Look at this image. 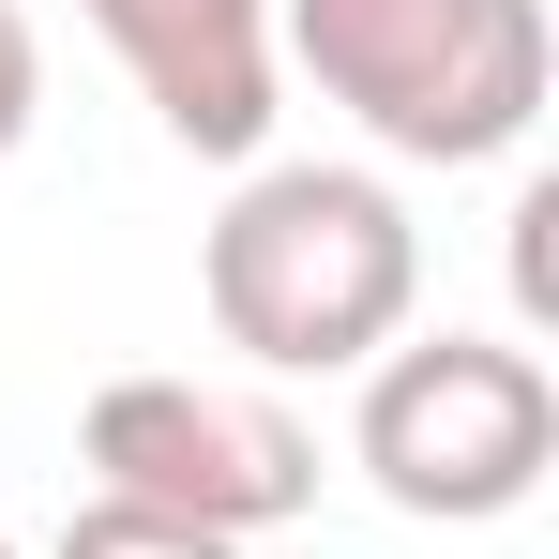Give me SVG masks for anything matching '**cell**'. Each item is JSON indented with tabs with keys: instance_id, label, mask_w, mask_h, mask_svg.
Listing matches in <instances>:
<instances>
[{
	"instance_id": "6da1fadb",
	"label": "cell",
	"mask_w": 559,
	"mask_h": 559,
	"mask_svg": "<svg viewBox=\"0 0 559 559\" xmlns=\"http://www.w3.org/2000/svg\"><path fill=\"white\" fill-rule=\"evenodd\" d=\"M197 302L258 378H364L424 302V227L378 167L258 152L197 227Z\"/></svg>"
},
{
	"instance_id": "7a4b0ae2",
	"label": "cell",
	"mask_w": 559,
	"mask_h": 559,
	"mask_svg": "<svg viewBox=\"0 0 559 559\" xmlns=\"http://www.w3.org/2000/svg\"><path fill=\"white\" fill-rule=\"evenodd\" d=\"M273 61L318 76V106H348L364 152L439 167V182L530 152L559 92L545 0H273Z\"/></svg>"
},
{
	"instance_id": "3957f363",
	"label": "cell",
	"mask_w": 559,
	"mask_h": 559,
	"mask_svg": "<svg viewBox=\"0 0 559 559\" xmlns=\"http://www.w3.org/2000/svg\"><path fill=\"white\" fill-rule=\"evenodd\" d=\"M348 468L393 514H424V530L530 514L545 468H559L545 348H514V333H393L364 364V408H348Z\"/></svg>"
},
{
	"instance_id": "277c9868",
	"label": "cell",
	"mask_w": 559,
	"mask_h": 559,
	"mask_svg": "<svg viewBox=\"0 0 559 559\" xmlns=\"http://www.w3.org/2000/svg\"><path fill=\"white\" fill-rule=\"evenodd\" d=\"M76 468L92 499H136V514H182L212 545H258L287 514H318V439L287 424V393L258 378H106L76 408Z\"/></svg>"
},
{
	"instance_id": "5b68a950",
	"label": "cell",
	"mask_w": 559,
	"mask_h": 559,
	"mask_svg": "<svg viewBox=\"0 0 559 559\" xmlns=\"http://www.w3.org/2000/svg\"><path fill=\"white\" fill-rule=\"evenodd\" d=\"M76 15L106 31V61L136 76V106L197 167H258L273 152V106H287L273 0H76Z\"/></svg>"
},
{
	"instance_id": "8992f818",
	"label": "cell",
	"mask_w": 559,
	"mask_h": 559,
	"mask_svg": "<svg viewBox=\"0 0 559 559\" xmlns=\"http://www.w3.org/2000/svg\"><path fill=\"white\" fill-rule=\"evenodd\" d=\"M46 559H242V545H212V530H182V514H136V499H76V530Z\"/></svg>"
},
{
	"instance_id": "52a82bcc",
	"label": "cell",
	"mask_w": 559,
	"mask_h": 559,
	"mask_svg": "<svg viewBox=\"0 0 559 559\" xmlns=\"http://www.w3.org/2000/svg\"><path fill=\"white\" fill-rule=\"evenodd\" d=\"M31 121H46V46H31V0H0V167Z\"/></svg>"
},
{
	"instance_id": "ba28073f",
	"label": "cell",
	"mask_w": 559,
	"mask_h": 559,
	"mask_svg": "<svg viewBox=\"0 0 559 559\" xmlns=\"http://www.w3.org/2000/svg\"><path fill=\"white\" fill-rule=\"evenodd\" d=\"M0 559H31V545H15V530H0Z\"/></svg>"
}]
</instances>
